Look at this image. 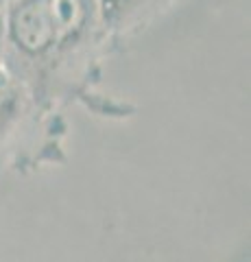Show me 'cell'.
I'll return each mask as SVG.
<instances>
[{"instance_id": "7a4b0ae2", "label": "cell", "mask_w": 251, "mask_h": 262, "mask_svg": "<svg viewBox=\"0 0 251 262\" xmlns=\"http://www.w3.org/2000/svg\"><path fill=\"white\" fill-rule=\"evenodd\" d=\"M46 3H48V13H51V20H53L57 44L79 35V31L83 29V24L87 20L85 0H46Z\"/></svg>"}, {"instance_id": "277c9868", "label": "cell", "mask_w": 251, "mask_h": 262, "mask_svg": "<svg viewBox=\"0 0 251 262\" xmlns=\"http://www.w3.org/2000/svg\"><path fill=\"white\" fill-rule=\"evenodd\" d=\"M5 35H7V24H5V15H3V11H0V53H3Z\"/></svg>"}, {"instance_id": "3957f363", "label": "cell", "mask_w": 251, "mask_h": 262, "mask_svg": "<svg viewBox=\"0 0 251 262\" xmlns=\"http://www.w3.org/2000/svg\"><path fill=\"white\" fill-rule=\"evenodd\" d=\"M13 101H15V90L11 83V77L0 68V127L7 122V118L13 112Z\"/></svg>"}, {"instance_id": "5b68a950", "label": "cell", "mask_w": 251, "mask_h": 262, "mask_svg": "<svg viewBox=\"0 0 251 262\" xmlns=\"http://www.w3.org/2000/svg\"><path fill=\"white\" fill-rule=\"evenodd\" d=\"M0 3H5V0H0Z\"/></svg>"}, {"instance_id": "6da1fadb", "label": "cell", "mask_w": 251, "mask_h": 262, "mask_svg": "<svg viewBox=\"0 0 251 262\" xmlns=\"http://www.w3.org/2000/svg\"><path fill=\"white\" fill-rule=\"evenodd\" d=\"M5 24L11 42L29 55H42L57 44L46 0H18Z\"/></svg>"}]
</instances>
